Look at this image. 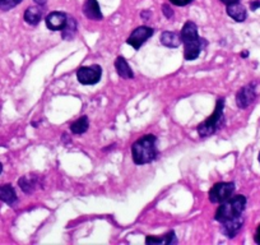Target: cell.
<instances>
[{"label":"cell","instance_id":"e0dca14e","mask_svg":"<svg viewBox=\"0 0 260 245\" xmlns=\"http://www.w3.org/2000/svg\"><path fill=\"white\" fill-rule=\"evenodd\" d=\"M0 201L9 204V206H14L18 202L16 191H14V188L11 184H6V186L0 187Z\"/></svg>","mask_w":260,"mask_h":245},{"label":"cell","instance_id":"ba28073f","mask_svg":"<svg viewBox=\"0 0 260 245\" xmlns=\"http://www.w3.org/2000/svg\"><path fill=\"white\" fill-rule=\"evenodd\" d=\"M153 34H154L153 28H151V27H147V26H141L132 32V35L127 37L126 42L132 47H134L136 50H138V49H141V46H143V44L149 39V37L153 36Z\"/></svg>","mask_w":260,"mask_h":245},{"label":"cell","instance_id":"5b68a950","mask_svg":"<svg viewBox=\"0 0 260 245\" xmlns=\"http://www.w3.org/2000/svg\"><path fill=\"white\" fill-rule=\"evenodd\" d=\"M235 189H236V186L232 181L216 182L211 188V191H209V201L212 203L221 204L222 202L231 198L232 194L235 193Z\"/></svg>","mask_w":260,"mask_h":245},{"label":"cell","instance_id":"277c9868","mask_svg":"<svg viewBox=\"0 0 260 245\" xmlns=\"http://www.w3.org/2000/svg\"><path fill=\"white\" fill-rule=\"evenodd\" d=\"M246 208V197L235 196L229 198L227 201L222 202L221 206L217 208L214 219L218 222L227 221V220L235 219L244 213Z\"/></svg>","mask_w":260,"mask_h":245},{"label":"cell","instance_id":"7c38bea8","mask_svg":"<svg viewBox=\"0 0 260 245\" xmlns=\"http://www.w3.org/2000/svg\"><path fill=\"white\" fill-rule=\"evenodd\" d=\"M83 14L91 21H101L104 18L97 0H86L83 4Z\"/></svg>","mask_w":260,"mask_h":245},{"label":"cell","instance_id":"484cf974","mask_svg":"<svg viewBox=\"0 0 260 245\" xmlns=\"http://www.w3.org/2000/svg\"><path fill=\"white\" fill-rule=\"evenodd\" d=\"M240 0H221V3H223L224 6H231V4H235V3H239Z\"/></svg>","mask_w":260,"mask_h":245},{"label":"cell","instance_id":"4316f807","mask_svg":"<svg viewBox=\"0 0 260 245\" xmlns=\"http://www.w3.org/2000/svg\"><path fill=\"white\" fill-rule=\"evenodd\" d=\"M35 3L37 4V6H41V7H44L45 4H46V2L47 0H34Z\"/></svg>","mask_w":260,"mask_h":245},{"label":"cell","instance_id":"2e32d148","mask_svg":"<svg viewBox=\"0 0 260 245\" xmlns=\"http://www.w3.org/2000/svg\"><path fill=\"white\" fill-rule=\"evenodd\" d=\"M226 12H227V14H229V16L236 22H244L247 17L246 8H245V7L242 6L240 2L239 3L231 4V6H227Z\"/></svg>","mask_w":260,"mask_h":245},{"label":"cell","instance_id":"44dd1931","mask_svg":"<svg viewBox=\"0 0 260 245\" xmlns=\"http://www.w3.org/2000/svg\"><path fill=\"white\" fill-rule=\"evenodd\" d=\"M22 3V0H0V11L8 12L16 8L18 4Z\"/></svg>","mask_w":260,"mask_h":245},{"label":"cell","instance_id":"ac0fdd59","mask_svg":"<svg viewBox=\"0 0 260 245\" xmlns=\"http://www.w3.org/2000/svg\"><path fill=\"white\" fill-rule=\"evenodd\" d=\"M42 14H44V11H42L41 6L29 7L24 12V21L31 26H37L41 22Z\"/></svg>","mask_w":260,"mask_h":245},{"label":"cell","instance_id":"7402d4cb","mask_svg":"<svg viewBox=\"0 0 260 245\" xmlns=\"http://www.w3.org/2000/svg\"><path fill=\"white\" fill-rule=\"evenodd\" d=\"M162 13L165 14V17H166L167 19H171L172 17H174V12H172L171 7H170L169 4H164V6H162Z\"/></svg>","mask_w":260,"mask_h":245},{"label":"cell","instance_id":"d6986e66","mask_svg":"<svg viewBox=\"0 0 260 245\" xmlns=\"http://www.w3.org/2000/svg\"><path fill=\"white\" fill-rule=\"evenodd\" d=\"M78 31V23H77L76 19L73 17H68V22L65 24L64 28L61 29V37L62 40H72L74 39V36L77 35Z\"/></svg>","mask_w":260,"mask_h":245},{"label":"cell","instance_id":"30bf717a","mask_svg":"<svg viewBox=\"0 0 260 245\" xmlns=\"http://www.w3.org/2000/svg\"><path fill=\"white\" fill-rule=\"evenodd\" d=\"M68 14L64 12H51L45 19L46 27L50 31H61L68 22Z\"/></svg>","mask_w":260,"mask_h":245},{"label":"cell","instance_id":"52a82bcc","mask_svg":"<svg viewBox=\"0 0 260 245\" xmlns=\"http://www.w3.org/2000/svg\"><path fill=\"white\" fill-rule=\"evenodd\" d=\"M256 99V84L249 83L239 89L236 94V105L239 109H247Z\"/></svg>","mask_w":260,"mask_h":245},{"label":"cell","instance_id":"6da1fadb","mask_svg":"<svg viewBox=\"0 0 260 245\" xmlns=\"http://www.w3.org/2000/svg\"><path fill=\"white\" fill-rule=\"evenodd\" d=\"M181 44L184 45L185 60L198 59L201 52L208 45L206 39H202L198 34V26L192 21H187L180 31Z\"/></svg>","mask_w":260,"mask_h":245},{"label":"cell","instance_id":"8992f818","mask_svg":"<svg viewBox=\"0 0 260 245\" xmlns=\"http://www.w3.org/2000/svg\"><path fill=\"white\" fill-rule=\"evenodd\" d=\"M102 78V68L97 64L89 67H81L77 71V79L83 86H93Z\"/></svg>","mask_w":260,"mask_h":245},{"label":"cell","instance_id":"f1b7e54d","mask_svg":"<svg viewBox=\"0 0 260 245\" xmlns=\"http://www.w3.org/2000/svg\"><path fill=\"white\" fill-rule=\"evenodd\" d=\"M2 171H3V165L0 164V174H2Z\"/></svg>","mask_w":260,"mask_h":245},{"label":"cell","instance_id":"9c48e42d","mask_svg":"<svg viewBox=\"0 0 260 245\" xmlns=\"http://www.w3.org/2000/svg\"><path fill=\"white\" fill-rule=\"evenodd\" d=\"M244 215L239 217H235V219L227 220V221L221 222V231L224 236L227 237H235L240 232V230L244 226Z\"/></svg>","mask_w":260,"mask_h":245},{"label":"cell","instance_id":"7a4b0ae2","mask_svg":"<svg viewBox=\"0 0 260 245\" xmlns=\"http://www.w3.org/2000/svg\"><path fill=\"white\" fill-rule=\"evenodd\" d=\"M158 156L157 149V137L147 134L137 139L132 146V157L136 165H147L153 162Z\"/></svg>","mask_w":260,"mask_h":245},{"label":"cell","instance_id":"5bb4252c","mask_svg":"<svg viewBox=\"0 0 260 245\" xmlns=\"http://www.w3.org/2000/svg\"><path fill=\"white\" fill-rule=\"evenodd\" d=\"M177 239L176 235H175L174 230L169 231L167 234H165L164 236H147L146 237V244L147 245H171L176 244Z\"/></svg>","mask_w":260,"mask_h":245},{"label":"cell","instance_id":"cb8c5ba5","mask_svg":"<svg viewBox=\"0 0 260 245\" xmlns=\"http://www.w3.org/2000/svg\"><path fill=\"white\" fill-rule=\"evenodd\" d=\"M260 8V0H252L250 3V9L251 11H257Z\"/></svg>","mask_w":260,"mask_h":245},{"label":"cell","instance_id":"83f0119b","mask_svg":"<svg viewBox=\"0 0 260 245\" xmlns=\"http://www.w3.org/2000/svg\"><path fill=\"white\" fill-rule=\"evenodd\" d=\"M241 56L242 57H247V56H249V51L244 50V52H241Z\"/></svg>","mask_w":260,"mask_h":245},{"label":"cell","instance_id":"4fadbf2b","mask_svg":"<svg viewBox=\"0 0 260 245\" xmlns=\"http://www.w3.org/2000/svg\"><path fill=\"white\" fill-rule=\"evenodd\" d=\"M159 41L164 46L171 47H179L181 45V37H180V32H174V31H164L159 37Z\"/></svg>","mask_w":260,"mask_h":245},{"label":"cell","instance_id":"ffe728a7","mask_svg":"<svg viewBox=\"0 0 260 245\" xmlns=\"http://www.w3.org/2000/svg\"><path fill=\"white\" fill-rule=\"evenodd\" d=\"M89 120L87 116H81L71 124V132L73 134H83L88 131Z\"/></svg>","mask_w":260,"mask_h":245},{"label":"cell","instance_id":"f546056e","mask_svg":"<svg viewBox=\"0 0 260 245\" xmlns=\"http://www.w3.org/2000/svg\"><path fill=\"white\" fill-rule=\"evenodd\" d=\"M257 159H259V164H260V154H259V157H257Z\"/></svg>","mask_w":260,"mask_h":245},{"label":"cell","instance_id":"8fae6325","mask_svg":"<svg viewBox=\"0 0 260 245\" xmlns=\"http://www.w3.org/2000/svg\"><path fill=\"white\" fill-rule=\"evenodd\" d=\"M40 184H41V177L34 174L24 175L18 181L19 188L26 194H32L35 191H37L40 188Z\"/></svg>","mask_w":260,"mask_h":245},{"label":"cell","instance_id":"9a60e30c","mask_svg":"<svg viewBox=\"0 0 260 245\" xmlns=\"http://www.w3.org/2000/svg\"><path fill=\"white\" fill-rule=\"evenodd\" d=\"M115 68H116L117 74H119L121 78H124V79L134 78L133 69L130 68L129 63H127L125 57H122V56L116 57V60H115Z\"/></svg>","mask_w":260,"mask_h":245},{"label":"cell","instance_id":"d4e9b609","mask_svg":"<svg viewBox=\"0 0 260 245\" xmlns=\"http://www.w3.org/2000/svg\"><path fill=\"white\" fill-rule=\"evenodd\" d=\"M254 240H255V242H256V244L260 245V224H259V226H257L256 231H255Z\"/></svg>","mask_w":260,"mask_h":245},{"label":"cell","instance_id":"3957f363","mask_svg":"<svg viewBox=\"0 0 260 245\" xmlns=\"http://www.w3.org/2000/svg\"><path fill=\"white\" fill-rule=\"evenodd\" d=\"M224 99H218L216 102V107H214V111L212 112L211 116L207 120H204L203 122H201L197 128L198 134L201 138H207L209 136H213L216 132H218L219 129L223 127L224 122Z\"/></svg>","mask_w":260,"mask_h":245},{"label":"cell","instance_id":"603a6c76","mask_svg":"<svg viewBox=\"0 0 260 245\" xmlns=\"http://www.w3.org/2000/svg\"><path fill=\"white\" fill-rule=\"evenodd\" d=\"M194 0H170V3L174 4L176 7H185V6H189L190 3H192Z\"/></svg>","mask_w":260,"mask_h":245}]
</instances>
